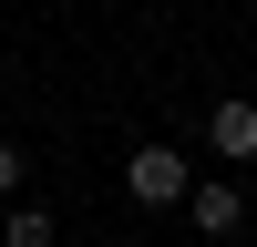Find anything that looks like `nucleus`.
Instances as JSON below:
<instances>
[{
  "label": "nucleus",
  "instance_id": "7ed1b4c3",
  "mask_svg": "<svg viewBox=\"0 0 257 247\" xmlns=\"http://www.w3.org/2000/svg\"><path fill=\"white\" fill-rule=\"evenodd\" d=\"M185 216H196L206 237H237V216H247V196H237V185H185Z\"/></svg>",
  "mask_w": 257,
  "mask_h": 247
},
{
  "label": "nucleus",
  "instance_id": "20e7f679",
  "mask_svg": "<svg viewBox=\"0 0 257 247\" xmlns=\"http://www.w3.org/2000/svg\"><path fill=\"white\" fill-rule=\"evenodd\" d=\"M0 237H11V247H52V216H41V206H11V226H0Z\"/></svg>",
  "mask_w": 257,
  "mask_h": 247
},
{
  "label": "nucleus",
  "instance_id": "f03ea898",
  "mask_svg": "<svg viewBox=\"0 0 257 247\" xmlns=\"http://www.w3.org/2000/svg\"><path fill=\"white\" fill-rule=\"evenodd\" d=\"M206 144H216L226 165H247V155H257V103H247V93H226L216 113H206Z\"/></svg>",
  "mask_w": 257,
  "mask_h": 247
},
{
  "label": "nucleus",
  "instance_id": "f257e3e1",
  "mask_svg": "<svg viewBox=\"0 0 257 247\" xmlns=\"http://www.w3.org/2000/svg\"><path fill=\"white\" fill-rule=\"evenodd\" d=\"M185 185H196V175H185L175 144H134V165H123V196H134V206H185Z\"/></svg>",
  "mask_w": 257,
  "mask_h": 247
},
{
  "label": "nucleus",
  "instance_id": "39448f33",
  "mask_svg": "<svg viewBox=\"0 0 257 247\" xmlns=\"http://www.w3.org/2000/svg\"><path fill=\"white\" fill-rule=\"evenodd\" d=\"M0 196H21V144L0 134Z\"/></svg>",
  "mask_w": 257,
  "mask_h": 247
}]
</instances>
